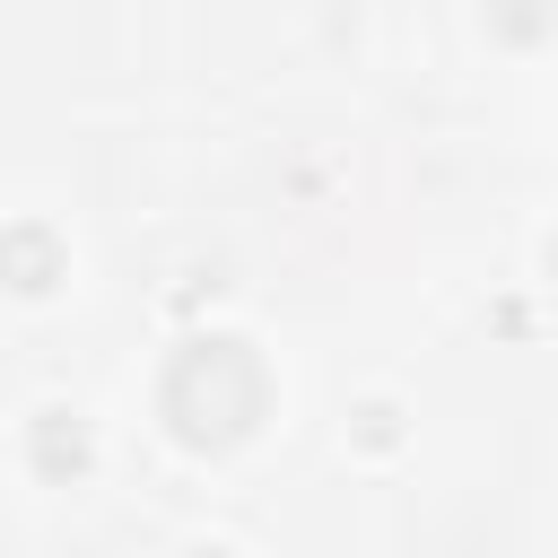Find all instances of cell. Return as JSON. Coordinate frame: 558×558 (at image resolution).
I'll return each instance as SVG.
<instances>
[{
	"mask_svg": "<svg viewBox=\"0 0 558 558\" xmlns=\"http://www.w3.org/2000/svg\"><path fill=\"white\" fill-rule=\"evenodd\" d=\"M166 410H174V427H183L192 445H227V436H244V427L262 418V366H253L235 340H201V349L174 366Z\"/></svg>",
	"mask_w": 558,
	"mask_h": 558,
	"instance_id": "1",
	"label": "cell"
}]
</instances>
